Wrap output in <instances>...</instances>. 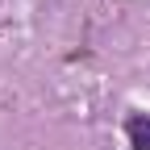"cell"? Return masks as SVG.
<instances>
[{
    "instance_id": "obj_1",
    "label": "cell",
    "mask_w": 150,
    "mask_h": 150,
    "mask_svg": "<svg viewBox=\"0 0 150 150\" xmlns=\"http://www.w3.org/2000/svg\"><path fill=\"white\" fill-rule=\"evenodd\" d=\"M125 138L134 150H150V112H129L125 117Z\"/></svg>"
}]
</instances>
